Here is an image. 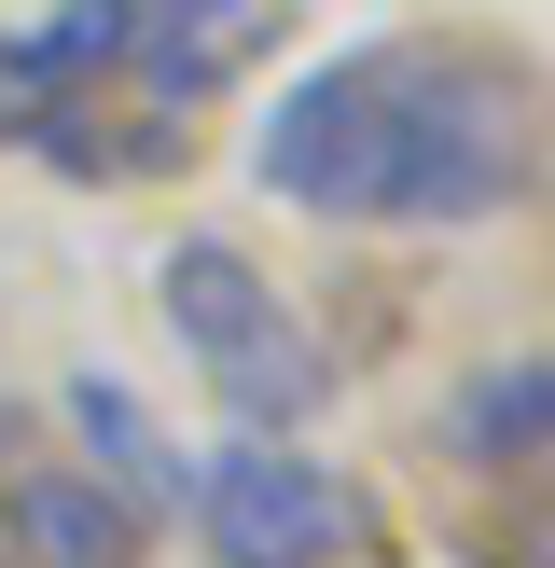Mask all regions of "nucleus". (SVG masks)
I'll list each match as a JSON object with an SVG mask.
<instances>
[{
	"mask_svg": "<svg viewBox=\"0 0 555 568\" xmlns=\"http://www.w3.org/2000/svg\"><path fill=\"white\" fill-rule=\"evenodd\" d=\"M28 458V403H0V471H14Z\"/></svg>",
	"mask_w": 555,
	"mask_h": 568,
	"instance_id": "9",
	"label": "nucleus"
},
{
	"mask_svg": "<svg viewBox=\"0 0 555 568\" xmlns=\"http://www.w3.org/2000/svg\"><path fill=\"white\" fill-rule=\"evenodd\" d=\"M431 444H444V471H472V486H542V458H555V361L542 347L472 361L458 403L431 416Z\"/></svg>",
	"mask_w": 555,
	"mask_h": 568,
	"instance_id": "5",
	"label": "nucleus"
},
{
	"mask_svg": "<svg viewBox=\"0 0 555 568\" xmlns=\"http://www.w3.org/2000/svg\"><path fill=\"white\" fill-rule=\"evenodd\" d=\"M125 42H139V0H56L42 28L0 42V83H14V98H83V83L125 70Z\"/></svg>",
	"mask_w": 555,
	"mask_h": 568,
	"instance_id": "8",
	"label": "nucleus"
},
{
	"mask_svg": "<svg viewBox=\"0 0 555 568\" xmlns=\"http://www.w3.org/2000/svg\"><path fill=\"white\" fill-rule=\"evenodd\" d=\"M153 305H167V333H181V361L222 388V403L250 416V430H305V416L333 403V361H320V333L278 305V277L250 264L236 236H167V264H153Z\"/></svg>",
	"mask_w": 555,
	"mask_h": 568,
	"instance_id": "2",
	"label": "nucleus"
},
{
	"mask_svg": "<svg viewBox=\"0 0 555 568\" xmlns=\"http://www.w3.org/2000/svg\"><path fill=\"white\" fill-rule=\"evenodd\" d=\"M70 430H83V471H98L111 499H139V514H181V499H194V458H181L111 375H70Z\"/></svg>",
	"mask_w": 555,
	"mask_h": 568,
	"instance_id": "7",
	"label": "nucleus"
},
{
	"mask_svg": "<svg viewBox=\"0 0 555 568\" xmlns=\"http://www.w3.org/2000/svg\"><path fill=\"white\" fill-rule=\"evenodd\" d=\"M139 499H111L83 458H42V471H0V555L14 568H139Z\"/></svg>",
	"mask_w": 555,
	"mask_h": 568,
	"instance_id": "4",
	"label": "nucleus"
},
{
	"mask_svg": "<svg viewBox=\"0 0 555 568\" xmlns=\"http://www.w3.org/2000/svg\"><path fill=\"white\" fill-rule=\"evenodd\" d=\"M194 527H209V568H347V555H389V514L320 471L292 430H250L222 458H194Z\"/></svg>",
	"mask_w": 555,
	"mask_h": 568,
	"instance_id": "3",
	"label": "nucleus"
},
{
	"mask_svg": "<svg viewBox=\"0 0 555 568\" xmlns=\"http://www.w3.org/2000/svg\"><path fill=\"white\" fill-rule=\"evenodd\" d=\"M250 166L305 222H500L542 181V83L486 42H361L264 111Z\"/></svg>",
	"mask_w": 555,
	"mask_h": 568,
	"instance_id": "1",
	"label": "nucleus"
},
{
	"mask_svg": "<svg viewBox=\"0 0 555 568\" xmlns=\"http://www.w3.org/2000/svg\"><path fill=\"white\" fill-rule=\"evenodd\" d=\"M0 568H14V555H0Z\"/></svg>",
	"mask_w": 555,
	"mask_h": 568,
	"instance_id": "10",
	"label": "nucleus"
},
{
	"mask_svg": "<svg viewBox=\"0 0 555 568\" xmlns=\"http://www.w3.org/2000/svg\"><path fill=\"white\" fill-rule=\"evenodd\" d=\"M292 28V0H139V42H125V70L153 83V111H194L209 83H236L250 55Z\"/></svg>",
	"mask_w": 555,
	"mask_h": 568,
	"instance_id": "6",
	"label": "nucleus"
}]
</instances>
